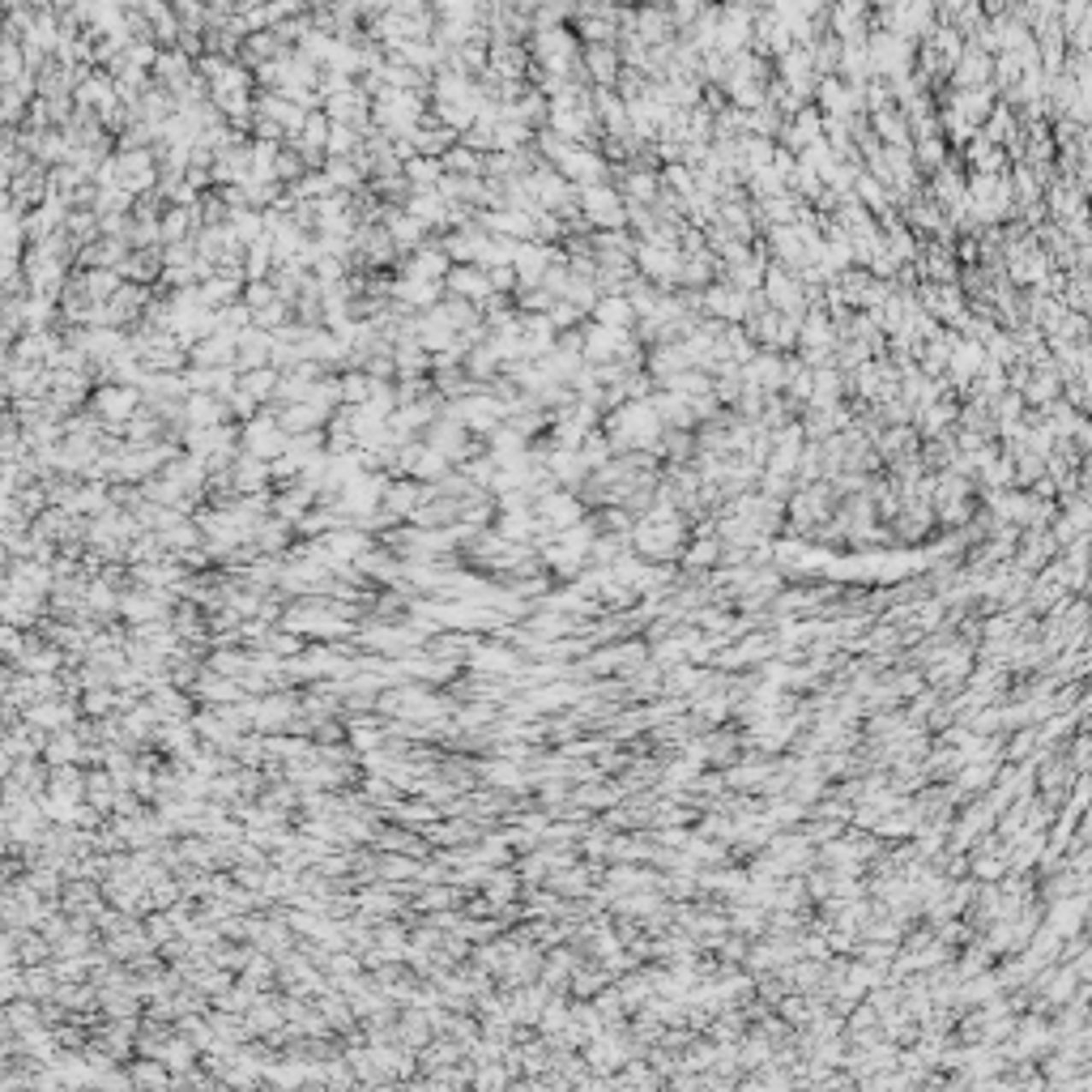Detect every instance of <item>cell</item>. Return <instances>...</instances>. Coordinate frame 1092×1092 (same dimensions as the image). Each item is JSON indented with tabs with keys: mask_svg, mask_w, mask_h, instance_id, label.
Segmentation results:
<instances>
[{
	"mask_svg": "<svg viewBox=\"0 0 1092 1092\" xmlns=\"http://www.w3.org/2000/svg\"><path fill=\"white\" fill-rule=\"evenodd\" d=\"M538 512H542V521L551 525V529H568L576 516H581V508L568 499V495H542V504H538Z\"/></svg>",
	"mask_w": 1092,
	"mask_h": 1092,
	"instance_id": "obj_1",
	"label": "cell"
},
{
	"mask_svg": "<svg viewBox=\"0 0 1092 1092\" xmlns=\"http://www.w3.org/2000/svg\"><path fill=\"white\" fill-rule=\"evenodd\" d=\"M133 405H137V393H133V388H103V393H98V410L111 414V418H124Z\"/></svg>",
	"mask_w": 1092,
	"mask_h": 1092,
	"instance_id": "obj_2",
	"label": "cell"
},
{
	"mask_svg": "<svg viewBox=\"0 0 1092 1092\" xmlns=\"http://www.w3.org/2000/svg\"><path fill=\"white\" fill-rule=\"evenodd\" d=\"M448 282H452V291H465L469 299H482V295L491 291V278H487L482 269H478V274H474V269H457V274H448Z\"/></svg>",
	"mask_w": 1092,
	"mask_h": 1092,
	"instance_id": "obj_3",
	"label": "cell"
},
{
	"mask_svg": "<svg viewBox=\"0 0 1092 1092\" xmlns=\"http://www.w3.org/2000/svg\"><path fill=\"white\" fill-rule=\"evenodd\" d=\"M405 175H410L414 184L431 188V184H435V162H431V158H418V162H410V167H405Z\"/></svg>",
	"mask_w": 1092,
	"mask_h": 1092,
	"instance_id": "obj_4",
	"label": "cell"
},
{
	"mask_svg": "<svg viewBox=\"0 0 1092 1092\" xmlns=\"http://www.w3.org/2000/svg\"><path fill=\"white\" fill-rule=\"evenodd\" d=\"M529 525H534V521H529V512H512V516H504V521H499L504 538H525V534H529Z\"/></svg>",
	"mask_w": 1092,
	"mask_h": 1092,
	"instance_id": "obj_5",
	"label": "cell"
},
{
	"mask_svg": "<svg viewBox=\"0 0 1092 1092\" xmlns=\"http://www.w3.org/2000/svg\"><path fill=\"white\" fill-rule=\"evenodd\" d=\"M329 150H334V154H351V150H355V137H351V128H346V124H334V133H329Z\"/></svg>",
	"mask_w": 1092,
	"mask_h": 1092,
	"instance_id": "obj_6",
	"label": "cell"
},
{
	"mask_svg": "<svg viewBox=\"0 0 1092 1092\" xmlns=\"http://www.w3.org/2000/svg\"><path fill=\"white\" fill-rule=\"evenodd\" d=\"M598 316H602V321H615V325H623V321H628V304H623V299H606Z\"/></svg>",
	"mask_w": 1092,
	"mask_h": 1092,
	"instance_id": "obj_7",
	"label": "cell"
}]
</instances>
